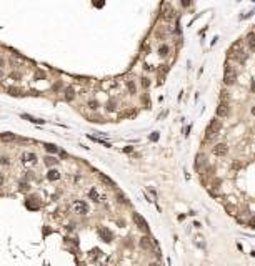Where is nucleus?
Instances as JSON below:
<instances>
[{
    "label": "nucleus",
    "mask_w": 255,
    "mask_h": 266,
    "mask_svg": "<svg viewBox=\"0 0 255 266\" xmlns=\"http://www.w3.org/2000/svg\"><path fill=\"white\" fill-rule=\"evenodd\" d=\"M220 130H222V122H220L218 118H214V120L208 123V126H207V130H205V138H208V140L215 138L217 135L220 133Z\"/></svg>",
    "instance_id": "nucleus-1"
},
{
    "label": "nucleus",
    "mask_w": 255,
    "mask_h": 266,
    "mask_svg": "<svg viewBox=\"0 0 255 266\" xmlns=\"http://www.w3.org/2000/svg\"><path fill=\"white\" fill-rule=\"evenodd\" d=\"M235 80H237V72L232 68L230 63H227L225 65V72H224V83L230 86V85L235 83Z\"/></svg>",
    "instance_id": "nucleus-2"
},
{
    "label": "nucleus",
    "mask_w": 255,
    "mask_h": 266,
    "mask_svg": "<svg viewBox=\"0 0 255 266\" xmlns=\"http://www.w3.org/2000/svg\"><path fill=\"white\" fill-rule=\"evenodd\" d=\"M132 218H134V223H135V226H137L140 231H144V233H148V223H147V219L144 218L140 213H134V215H132Z\"/></svg>",
    "instance_id": "nucleus-3"
},
{
    "label": "nucleus",
    "mask_w": 255,
    "mask_h": 266,
    "mask_svg": "<svg viewBox=\"0 0 255 266\" xmlns=\"http://www.w3.org/2000/svg\"><path fill=\"white\" fill-rule=\"evenodd\" d=\"M70 209H72L73 213H77V215H87L88 213V205L85 201L79 200V201H73V203L70 205Z\"/></svg>",
    "instance_id": "nucleus-4"
},
{
    "label": "nucleus",
    "mask_w": 255,
    "mask_h": 266,
    "mask_svg": "<svg viewBox=\"0 0 255 266\" xmlns=\"http://www.w3.org/2000/svg\"><path fill=\"white\" fill-rule=\"evenodd\" d=\"M228 115H230V106H228V103H225V102H220V103H218V106H217V116L227 118Z\"/></svg>",
    "instance_id": "nucleus-5"
},
{
    "label": "nucleus",
    "mask_w": 255,
    "mask_h": 266,
    "mask_svg": "<svg viewBox=\"0 0 255 266\" xmlns=\"http://www.w3.org/2000/svg\"><path fill=\"white\" fill-rule=\"evenodd\" d=\"M98 236H100V239H103L105 243H110L112 241V238H113V235H112V231L108 228H105V226H100L98 228Z\"/></svg>",
    "instance_id": "nucleus-6"
},
{
    "label": "nucleus",
    "mask_w": 255,
    "mask_h": 266,
    "mask_svg": "<svg viewBox=\"0 0 255 266\" xmlns=\"http://www.w3.org/2000/svg\"><path fill=\"white\" fill-rule=\"evenodd\" d=\"M227 152H228V146H227L225 143H218L214 146V153H215L217 156H225Z\"/></svg>",
    "instance_id": "nucleus-7"
},
{
    "label": "nucleus",
    "mask_w": 255,
    "mask_h": 266,
    "mask_svg": "<svg viewBox=\"0 0 255 266\" xmlns=\"http://www.w3.org/2000/svg\"><path fill=\"white\" fill-rule=\"evenodd\" d=\"M140 248L142 249H145V251H152V248H154V245H152V239L148 236H142L140 238Z\"/></svg>",
    "instance_id": "nucleus-8"
},
{
    "label": "nucleus",
    "mask_w": 255,
    "mask_h": 266,
    "mask_svg": "<svg viewBox=\"0 0 255 266\" xmlns=\"http://www.w3.org/2000/svg\"><path fill=\"white\" fill-rule=\"evenodd\" d=\"M88 196L93 200V201H97V203H102V201L105 200V196H103V195H100V193H98L95 188H92V190L88 191Z\"/></svg>",
    "instance_id": "nucleus-9"
},
{
    "label": "nucleus",
    "mask_w": 255,
    "mask_h": 266,
    "mask_svg": "<svg viewBox=\"0 0 255 266\" xmlns=\"http://www.w3.org/2000/svg\"><path fill=\"white\" fill-rule=\"evenodd\" d=\"M37 163V155L35 153H25L23 155V165H35Z\"/></svg>",
    "instance_id": "nucleus-10"
},
{
    "label": "nucleus",
    "mask_w": 255,
    "mask_h": 266,
    "mask_svg": "<svg viewBox=\"0 0 255 266\" xmlns=\"http://www.w3.org/2000/svg\"><path fill=\"white\" fill-rule=\"evenodd\" d=\"M245 43H247V47L250 48V50H255V33H254V32H250V33H247Z\"/></svg>",
    "instance_id": "nucleus-11"
},
{
    "label": "nucleus",
    "mask_w": 255,
    "mask_h": 266,
    "mask_svg": "<svg viewBox=\"0 0 255 266\" xmlns=\"http://www.w3.org/2000/svg\"><path fill=\"white\" fill-rule=\"evenodd\" d=\"M234 58H235L237 62L244 63V62L247 60V53H245V52H242V50H237L235 53H234Z\"/></svg>",
    "instance_id": "nucleus-12"
},
{
    "label": "nucleus",
    "mask_w": 255,
    "mask_h": 266,
    "mask_svg": "<svg viewBox=\"0 0 255 266\" xmlns=\"http://www.w3.org/2000/svg\"><path fill=\"white\" fill-rule=\"evenodd\" d=\"M59 176H60V173H59L57 170H50V171H49V175H47V178H49L50 181L59 180Z\"/></svg>",
    "instance_id": "nucleus-13"
},
{
    "label": "nucleus",
    "mask_w": 255,
    "mask_h": 266,
    "mask_svg": "<svg viewBox=\"0 0 255 266\" xmlns=\"http://www.w3.org/2000/svg\"><path fill=\"white\" fill-rule=\"evenodd\" d=\"M0 140H2V142H12V140H15V135H9V133H2V135H0Z\"/></svg>",
    "instance_id": "nucleus-14"
},
{
    "label": "nucleus",
    "mask_w": 255,
    "mask_h": 266,
    "mask_svg": "<svg viewBox=\"0 0 255 266\" xmlns=\"http://www.w3.org/2000/svg\"><path fill=\"white\" fill-rule=\"evenodd\" d=\"M158 55H160V57H167L168 55V47L167 45H160V47H158Z\"/></svg>",
    "instance_id": "nucleus-15"
},
{
    "label": "nucleus",
    "mask_w": 255,
    "mask_h": 266,
    "mask_svg": "<svg viewBox=\"0 0 255 266\" xmlns=\"http://www.w3.org/2000/svg\"><path fill=\"white\" fill-rule=\"evenodd\" d=\"M204 165H205V155H202V153H200V155L197 156V166L200 168V166H204Z\"/></svg>",
    "instance_id": "nucleus-16"
},
{
    "label": "nucleus",
    "mask_w": 255,
    "mask_h": 266,
    "mask_svg": "<svg viewBox=\"0 0 255 266\" xmlns=\"http://www.w3.org/2000/svg\"><path fill=\"white\" fill-rule=\"evenodd\" d=\"M22 118L29 120V122H32V123H43V120H37V118H33V116H29V115H22Z\"/></svg>",
    "instance_id": "nucleus-17"
},
{
    "label": "nucleus",
    "mask_w": 255,
    "mask_h": 266,
    "mask_svg": "<svg viewBox=\"0 0 255 266\" xmlns=\"http://www.w3.org/2000/svg\"><path fill=\"white\" fill-rule=\"evenodd\" d=\"M45 150H47V152H50V153H57V152H59V148H57L55 145H45Z\"/></svg>",
    "instance_id": "nucleus-18"
},
{
    "label": "nucleus",
    "mask_w": 255,
    "mask_h": 266,
    "mask_svg": "<svg viewBox=\"0 0 255 266\" xmlns=\"http://www.w3.org/2000/svg\"><path fill=\"white\" fill-rule=\"evenodd\" d=\"M220 102H225V103H228V92H225V90H224V92L220 93Z\"/></svg>",
    "instance_id": "nucleus-19"
},
{
    "label": "nucleus",
    "mask_w": 255,
    "mask_h": 266,
    "mask_svg": "<svg viewBox=\"0 0 255 266\" xmlns=\"http://www.w3.org/2000/svg\"><path fill=\"white\" fill-rule=\"evenodd\" d=\"M88 138H90V140H93V142H95V143H102L103 146H110V145H108L107 142H103V140H100V138H95V136H92V135H90Z\"/></svg>",
    "instance_id": "nucleus-20"
},
{
    "label": "nucleus",
    "mask_w": 255,
    "mask_h": 266,
    "mask_svg": "<svg viewBox=\"0 0 255 266\" xmlns=\"http://www.w3.org/2000/svg\"><path fill=\"white\" fill-rule=\"evenodd\" d=\"M248 226H250V228H255V216H252V218L248 219Z\"/></svg>",
    "instance_id": "nucleus-21"
},
{
    "label": "nucleus",
    "mask_w": 255,
    "mask_h": 266,
    "mask_svg": "<svg viewBox=\"0 0 255 266\" xmlns=\"http://www.w3.org/2000/svg\"><path fill=\"white\" fill-rule=\"evenodd\" d=\"M67 100H72V98H73V90H67Z\"/></svg>",
    "instance_id": "nucleus-22"
},
{
    "label": "nucleus",
    "mask_w": 255,
    "mask_h": 266,
    "mask_svg": "<svg viewBox=\"0 0 255 266\" xmlns=\"http://www.w3.org/2000/svg\"><path fill=\"white\" fill-rule=\"evenodd\" d=\"M127 86H128V90H130V92H132V93H134V92H135V85H134V83H132V82H128V83H127Z\"/></svg>",
    "instance_id": "nucleus-23"
},
{
    "label": "nucleus",
    "mask_w": 255,
    "mask_h": 266,
    "mask_svg": "<svg viewBox=\"0 0 255 266\" xmlns=\"http://www.w3.org/2000/svg\"><path fill=\"white\" fill-rule=\"evenodd\" d=\"M88 106H90L92 110H95V108L98 106V103H97V102H90V103H88Z\"/></svg>",
    "instance_id": "nucleus-24"
},
{
    "label": "nucleus",
    "mask_w": 255,
    "mask_h": 266,
    "mask_svg": "<svg viewBox=\"0 0 255 266\" xmlns=\"http://www.w3.org/2000/svg\"><path fill=\"white\" fill-rule=\"evenodd\" d=\"M118 200H120V201H122V203H127V200H125V196H123V195H122V193H118Z\"/></svg>",
    "instance_id": "nucleus-25"
},
{
    "label": "nucleus",
    "mask_w": 255,
    "mask_h": 266,
    "mask_svg": "<svg viewBox=\"0 0 255 266\" xmlns=\"http://www.w3.org/2000/svg\"><path fill=\"white\" fill-rule=\"evenodd\" d=\"M0 165H9V160L7 158H0Z\"/></svg>",
    "instance_id": "nucleus-26"
},
{
    "label": "nucleus",
    "mask_w": 255,
    "mask_h": 266,
    "mask_svg": "<svg viewBox=\"0 0 255 266\" xmlns=\"http://www.w3.org/2000/svg\"><path fill=\"white\" fill-rule=\"evenodd\" d=\"M9 92H10V95H19V90H13V88H10Z\"/></svg>",
    "instance_id": "nucleus-27"
},
{
    "label": "nucleus",
    "mask_w": 255,
    "mask_h": 266,
    "mask_svg": "<svg viewBox=\"0 0 255 266\" xmlns=\"http://www.w3.org/2000/svg\"><path fill=\"white\" fill-rule=\"evenodd\" d=\"M142 80H144V82H142V83H144V86L147 88V86H148V80H147V78H142Z\"/></svg>",
    "instance_id": "nucleus-28"
},
{
    "label": "nucleus",
    "mask_w": 255,
    "mask_h": 266,
    "mask_svg": "<svg viewBox=\"0 0 255 266\" xmlns=\"http://www.w3.org/2000/svg\"><path fill=\"white\" fill-rule=\"evenodd\" d=\"M2 68H3V60L0 58V70H2Z\"/></svg>",
    "instance_id": "nucleus-29"
},
{
    "label": "nucleus",
    "mask_w": 255,
    "mask_h": 266,
    "mask_svg": "<svg viewBox=\"0 0 255 266\" xmlns=\"http://www.w3.org/2000/svg\"><path fill=\"white\" fill-rule=\"evenodd\" d=\"M148 266H160V265H158V263H150Z\"/></svg>",
    "instance_id": "nucleus-30"
},
{
    "label": "nucleus",
    "mask_w": 255,
    "mask_h": 266,
    "mask_svg": "<svg viewBox=\"0 0 255 266\" xmlns=\"http://www.w3.org/2000/svg\"><path fill=\"white\" fill-rule=\"evenodd\" d=\"M2 181H3V178H2V175H0V185H2Z\"/></svg>",
    "instance_id": "nucleus-31"
},
{
    "label": "nucleus",
    "mask_w": 255,
    "mask_h": 266,
    "mask_svg": "<svg viewBox=\"0 0 255 266\" xmlns=\"http://www.w3.org/2000/svg\"><path fill=\"white\" fill-rule=\"evenodd\" d=\"M252 113H254V115H255V106H254V108H252Z\"/></svg>",
    "instance_id": "nucleus-32"
},
{
    "label": "nucleus",
    "mask_w": 255,
    "mask_h": 266,
    "mask_svg": "<svg viewBox=\"0 0 255 266\" xmlns=\"http://www.w3.org/2000/svg\"><path fill=\"white\" fill-rule=\"evenodd\" d=\"M0 78H2V70H0Z\"/></svg>",
    "instance_id": "nucleus-33"
}]
</instances>
